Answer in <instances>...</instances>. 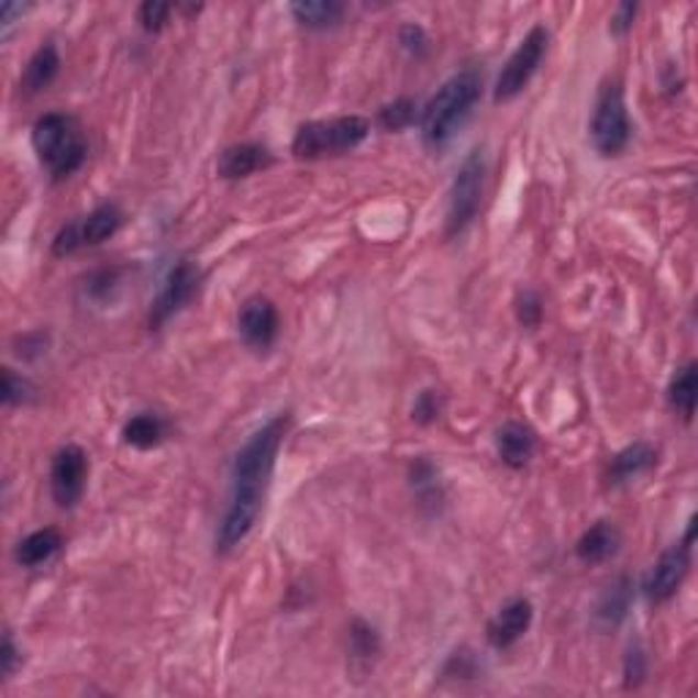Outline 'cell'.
Masks as SVG:
<instances>
[{
	"instance_id": "cell-4",
	"label": "cell",
	"mask_w": 698,
	"mask_h": 698,
	"mask_svg": "<svg viewBox=\"0 0 698 698\" xmlns=\"http://www.w3.org/2000/svg\"><path fill=\"white\" fill-rule=\"evenodd\" d=\"M372 134V123L363 115H342L331 121H309L295 132L292 156L303 162H317V158L342 156V153L355 151Z\"/></svg>"
},
{
	"instance_id": "cell-5",
	"label": "cell",
	"mask_w": 698,
	"mask_h": 698,
	"mask_svg": "<svg viewBox=\"0 0 698 698\" xmlns=\"http://www.w3.org/2000/svg\"><path fill=\"white\" fill-rule=\"evenodd\" d=\"M589 137H592L595 151L606 158L620 156L630 145L633 123H630L625 90H622L620 79H611V82H606L600 88L592 110V121H589Z\"/></svg>"
},
{
	"instance_id": "cell-13",
	"label": "cell",
	"mask_w": 698,
	"mask_h": 698,
	"mask_svg": "<svg viewBox=\"0 0 698 698\" xmlns=\"http://www.w3.org/2000/svg\"><path fill=\"white\" fill-rule=\"evenodd\" d=\"M532 620H535V609H532L530 600H510V603H505L489 620V625H486V639H489L494 650H508L516 641L524 639L527 630L532 628Z\"/></svg>"
},
{
	"instance_id": "cell-9",
	"label": "cell",
	"mask_w": 698,
	"mask_h": 698,
	"mask_svg": "<svg viewBox=\"0 0 698 698\" xmlns=\"http://www.w3.org/2000/svg\"><path fill=\"white\" fill-rule=\"evenodd\" d=\"M694 535H696V519H690L688 532H685L683 541L674 543L672 549H666V552L657 557L655 565H652V570L646 573L641 589H644V595L650 603H655V606L668 603V600H672L674 595L679 592V587H683L685 578H688V573H690Z\"/></svg>"
},
{
	"instance_id": "cell-14",
	"label": "cell",
	"mask_w": 698,
	"mask_h": 698,
	"mask_svg": "<svg viewBox=\"0 0 698 698\" xmlns=\"http://www.w3.org/2000/svg\"><path fill=\"white\" fill-rule=\"evenodd\" d=\"M270 164H274V153L268 147L259 145V142H237V145H230L221 153L215 173L224 180H241L259 173V169H268Z\"/></svg>"
},
{
	"instance_id": "cell-36",
	"label": "cell",
	"mask_w": 698,
	"mask_h": 698,
	"mask_svg": "<svg viewBox=\"0 0 698 698\" xmlns=\"http://www.w3.org/2000/svg\"><path fill=\"white\" fill-rule=\"evenodd\" d=\"M31 9V5H22V3H11V0H5L3 5H0V22H3V33H9V27L14 25L16 16H22L25 11Z\"/></svg>"
},
{
	"instance_id": "cell-34",
	"label": "cell",
	"mask_w": 698,
	"mask_h": 698,
	"mask_svg": "<svg viewBox=\"0 0 698 698\" xmlns=\"http://www.w3.org/2000/svg\"><path fill=\"white\" fill-rule=\"evenodd\" d=\"M0 661H3L5 679H9L11 674L16 672V666H20V661H22V655H20V650H16L14 635H11V630H5V633H3V650H0Z\"/></svg>"
},
{
	"instance_id": "cell-7",
	"label": "cell",
	"mask_w": 698,
	"mask_h": 698,
	"mask_svg": "<svg viewBox=\"0 0 698 698\" xmlns=\"http://www.w3.org/2000/svg\"><path fill=\"white\" fill-rule=\"evenodd\" d=\"M549 31L543 25H532L530 33L519 42V47L510 53V58L505 60L502 71H499L497 85H494V101L505 104V101H513L527 85L532 82L538 69H541L543 58L549 53Z\"/></svg>"
},
{
	"instance_id": "cell-15",
	"label": "cell",
	"mask_w": 698,
	"mask_h": 698,
	"mask_svg": "<svg viewBox=\"0 0 698 698\" xmlns=\"http://www.w3.org/2000/svg\"><path fill=\"white\" fill-rule=\"evenodd\" d=\"M630 603H633V581L628 576H620L600 592L592 609V625L603 633L617 630L628 620Z\"/></svg>"
},
{
	"instance_id": "cell-29",
	"label": "cell",
	"mask_w": 698,
	"mask_h": 698,
	"mask_svg": "<svg viewBox=\"0 0 698 698\" xmlns=\"http://www.w3.org/2000/svg\"><path fill=\"white\" fill-rule=\"evenodd\" d=\"M543 300L541 295L532 292V289H524V292L519 295V300H516V317H519L521 325L527 328V331H535V328H541L543 322Z\"/></svg>"
},
{
	"instance_id": "cell-32",
	"label": "cell",
	"mask_w": 698,
	"mask_h": 698,
	"mask_svg": "<svg viewBox=\"0 0 698 698\" xmlns=\"http://www.w3.org/2000/svg\"><path fill=\"white\" fill-rule=\"evenodd\" d=\"M399 42H401V47H405L410 55H416V58H423V55L429 53V47H431L429 33H425L420 25H416V22H410V25L401 27Z\"/></svg>"
},
{
	"instance_id": "cell-30",
	"label": "cell",
	"mask_w": 698,
	"mask_h": 698,
	"mask_svg": "<svg viewBox=\"0 0 698 698\" xmlns=\"http://www.w3.org/2000/svg\"><path fill=\"white\" fill-rule=\"evenodd\" d=\"M169 14H173V5L156 3V0H147V3L140 5L137 20H140L142 31L158 33V31H164V27H167Z\"/></svg>"
},
{
	"instance_id": "cell-23",
	"label": "cell",
	"mask_w": 698,
	"mask_h": 698,
	"mask_svg": "<svg viewBox=\"0 0 698 698\" xmlns=\"http://www.w3.org/2000/svg\"><path fill=\"white\" fill-rule=\"evenodd\" d=\"M167 436V420L156 412H140L132 420H126L123 425V442L137 451H151V447H158Z\"/></svg>"
},
{
	"instance_id": "cell-26",
	"label": "cell",
	"mask_w": 698,
	"mask_h": 698,
	"mask_svg": "<svg viewBox=\"0 0 698 698\" xmlns=\"http://www.w3.org/2000/svg\"><path fill=\"white\" fill-rule=\"evenodd\" d=\"M416 118H418L416 99H396L379 110L377 121L385 132H405V129H410L412 123H416Z\"/></svg>"
},
{
	"instance_id": "cell-27",
	"label": "cell",
	"mask_w": 698,
	"mask_h": 698,
	"mask_svg": "<svg viewBox=\"0 0 698 698\" xmlns=\"http://www.w3.org/2000/svg\"><path fill=\"white\" fill-rule=\"evenodd\" d=\"M36 399V388L25 377L3 368V405L5 407H25Z\"/></svg>"
},
{
	"instance_id": "cell-18",
	"label": "cell",
	"mask_w": 698,
	"mask_h": 698,
	"mask_svg": "<svg viewBox=\"0 0 698 698\" xmlns=\"http://www.w3.org/2000/svg\"><path fill=\"white\" fill-rule=\"evenodd\" d=\"M622 546V532L617 530L611 521H598L589 527L576 543V557L584 565H603V562L614 559Z\"/></svg>"
},
{
	"instance_id": "cell-22",
	"label": "cell",
	"mask_w": 698,
	"mask_h": 698,
	"mask_svg": "<svg viewBox=\"0 0 698 698\" xmlns=\"http://www.w3.org/2000/svg\"><path fill=\"white\" fill-rule=\"evenodd\" d=\"M410 486L416 491V499L420 508H429L431 513H440L442 502H445V486H442L440 469L429 462V458H416L410 464Z\"/></svg>"
},
{
	"instance_id": "cell-10",
	"label": "cell",
	"mask_w": 698,
	"mask_h": 698,
	"mask_svg": "<svg viewBox=\"0 0 698 698\" xmlns=\"http://www.w3.org/2000/svg\"><path fill=\"white\" fill-rule=\"evenodd\" d=\"M202 287V270L200 265L191 263V259H180L169 268L167 279H164L162 289H158L156 300L151 306V331H158L164 322L173 320L175 314L186 309L191 300L200 295Z\"/></svg>"
},
{
	"instance_id": "cell-8",
	"label": "cell",
	"mask_w": 698,
	"mask_h": 698,
	"mask_svg": "<svg viewBox=\"0 0 698 698\" xmlns=\"http://www.w3.org/2000/svg\"><path fill=\"white\" fill-rule=\"evenodd\" d=\"M123 210L115 202H101L99 208L90 210L82 219L71 221L64 230L55 235L53 241V254L55 257H71L79 248L101 246L104 241H110L118 230L123 226Z\"/></svg>"
},
{
	"instance_id": "cell-35",
	"label": "cell",
	"mask_w": 698,
	"mask_h": 698,
	"mask_svg": "<svg viewBox=\"0 0 698 698\" xmlns=\"http://www.w3.org/2000/svg\"><path fill=\"white\" fill-rule=\"evenodd\" d=\"M115 287H118V270H101V274H96L93 279H90L88 289L93 298H107V295H110Z\"/></svg>"
},
{
	"instance_id": "cell-25",
	"label": "cell",
	"mask_w": 698,
	"mask_h": 698,
	"mask_svg": "<svg viewBox=\"0 0 698 698\" xmlns=\"http://www.w3.org/2000/svg\"><path fill=\"white\" fill-rule=\"evenodd\" d=\"M350 652L361 663H372L383 652V639L366 620L350 622Z\"/></svg>"
},
{
	"instance_id": "cell-6",
	"label": "cell",
	"mask_w": 698,
	"mask_h": 698,
	"mask_svg": "<svg viewBox=\"0 0 698 698\" xmlns=\"http://www.w3.org/2000/svg\"><path fill=\"white\" fill-rule=\"evenodd\" d=\"M484 184H486V156L480 147H475L467 158L462 162V167L456 169V178L451 186V200H447V213H445V237L464 235V232L473 226V221L478 219L480 200H484Z\"/></svg>"
},
{
	"instance_id": "cell-19",
	"label": "cell",
	"mask_w": 698,
	"mask_h": 698,
	"mask_svg": "<svg viewBox=\"0 0 698 698\" xmlns=\"http://www.w3.org/2000/svg\"><path fill=\"white\" fill-rule=\"evenodd\" d=\"M60 74V53L55 47V42H44L36 53L27 60L25 71H22L20 90L22 96H36L42 90H47L55 82V77Z\"/></svg>"
},
{
	"instance_id": "cell-31",
	"label": "cell",
	"mask_w": 698,
	"mask_h": 698,
	"mask_svg": "<svg viewBox=\"0 0 698 698\" xmlns=\"http://www.w3.org/2000/svg\"><path fill=\"white\" fill-rule=\"evenodd\" d=\"M650 672V661L641 644H630L625 652V688H639Z\"/></svg>"
},
{
	"instance_id": "cell-12",
	"label": "cell",
	"mask_w": 698,
	"mask_h": 698,
	"mask_svg": "<svg viewBox=\"0 0 698 698\" xmlns=\"http://www.w3.org/2000/svg\"><path fill=\"white\" fill-rule=\"evenodd\" d=\"M279 309L270 298L265 295H252L248 300H243L241 311H237V331H241V339L248 344L252 350H270L279 339Z\"/></svg>"
},
{
	"instance_id": "cell-33",
	"label": "cell",
	"mask_w": 698,
	"mask_h": 698,
	"mask_svg": "<svg viewBox=\"0 0 698 698\" xmlns=\"http://www.w3.org/2000/svg\"><path fill=\"white\" fill-rule=\"evenodd\" d=\"M635 14H639V5L635 3L617 5L614 16H611V33H614V36H625L630 27H633Z\"/></svg>"
},
{
	"instance_id": "cell-17",
	"label": "cell",
	"mask_w": 698,
	"mask_h": 698,
	"mask_svg": "<svg viewBox=\"0 0 698 698\" xmlns=\"http://www.w3.org/2000/svg\"><path fill=\"white\" fill-rule=\"evenodd\" d=\"M538 451V436L535 431L527 423H505L502 429L497 431V453L502 458L505 467L510 469H524L527 464L532 462Z\"/></svg>"
},
{
	"instance_id": "cell-11",
	"label": "cell",
	"mask_w": 698,
	"mask_h": 698,
	"mask_svg": "<svg viewBox=\"0 0 698 698\" xmlns=\"http://www.w3.org/2000/svg\"><path fill=\"white\" fill-rule=\"evenodd\" d=\"M90 462L79 445H64L49 464V491L60 510H71L82 502L88 486Z\"/></svg>"
},
{
	"instance_id": "cell-1",
	"label": "cell",
	"mask_w": 698,
	"mask_h": 698,
	"mask_svg": "<svg viewBox=\"0 0 698 698\" xmlns=\"http://www.w3.org/2000/svg\"><path fill=\"white\" fill-rule=\"evenodd\" d=\"M287 431L289 412H279L268 423L259 425L232 458L230 502H226L219 530H215V552L219 554H230L252 535L254 524L263 513L265 494L274 478L276 456H279Z\"/></svg>"
},
{
	"instance_id": "cell-3",
	"label": "cell",
	"mask_w": 698,
	"mask_h": 698,
	"mask_svg": "<svg viewBox=\"0 0 698 698\" xmlns=\"http://www.w3.org/2000/svg\"><path fill=\"white\" fill-rule=\"evenodd\" d=\"M33 151L38 164L53 180H66L77 173L88 158V140L79 129L77 118L66 112H47L33 123Z\"/></svg>"
},
{
	"instance_id": "cell-2",
	"label": "cell",
	"mask_w": 698,
	"mask_h": 698,
	"mask_svg": "<svg viewBox=\"0 0 698 698\" xmlns=\"http://www.w3.org/2000/svg\"><path fill=\"white\" fill-rule=\"evenodd\" d=\"M480 93H484V74L473 66L445 79L442 88L431 96V101L420 112V140H423V145L434 153L442 151L473 115Z\"/></svg>"
},
{
	"instance_id": "cell-21",
	"label": "cell",
	"mask_w": 698,
	"mask_h": 698,
	"mask_svg": "<svg viewBox=\"0 0 698 698\" xmlns=\"http://www.w3.org/2000/svg\"><path fill=\"white\" fill-rule=\"evenodd\" d=\"M289 14L295 16V22L309 31H328V27H336L339 22L347 14V5L339 3V0H295L289 5Z\"/></svg>"
},
{
	"instance_id": "cell-24",
	"label": "cell",
	"mask_w": 698,
	"mask_h": 698,
	"mask_svg": "<svg viewBox=\"0 0 698 698\" xmlns=\"http://www.w3.org/2000/svg\"><path fill=\"white\" fill-rule=\"evenodd\" d=\"M696 396H698V366L688 363L674 374L672 385H668V405L677 416H683L685 423H690L696 416Z\"/></svg>"
},
{
	"instance_id": "cell-16",
	"label": "cell",
	"mask_w": 698,
	"mask_h": 698,
	"mask_svg": "<svg viewBox=\"0 0 698 698\" xmlns=\"http://www.w3.org/2000/svg\"><path fill=\"white\" fill-rule=\"evenodd\" d=\"M657 447L650 442H633L625 451L617 453L609 464V486L633 484L641 475H650L657 467Z\"/></svg>"
},
{
	"instance_id": "cell-20",
	"label": "cell",
	"mask_w": 698,
	"mask_h": 698,
	"mask_svg": "<svg viewBox=\"0 0 698 698\" xmlns=\"http://www.w3.org/2000/svg\"><path fill=\"white\" fill-rule=\"evenodd\" d=\"M64 549V535L55 527H44V530L31 532L27 538H22L14 549V562L20 567H42L47 565L55 554Z\"/></svg>"
},
{
	"instance_id": "cell-28",
	"label": "cell",
	"mask_w": 698,
	"mask_h": 698,
	"mask_svg": "<svg viewBox=\"0 0 698 698\" xmlns=\"http://www.w3.org/2000/svg\"><path fill=\"white\" fill-rule=\"evenodd\" d=\"M442 412H445V396L434 388L418 394L416 405H412V420H416L418 425L436 423V420L442 418Z\"/></svg>"
}]
</instances>
